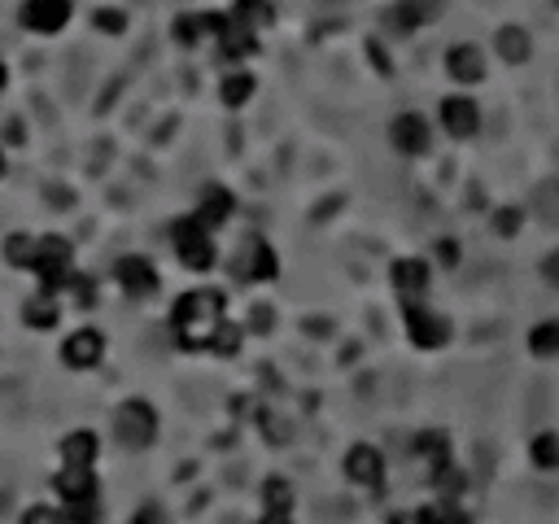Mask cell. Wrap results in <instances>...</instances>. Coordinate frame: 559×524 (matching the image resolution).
<instances>
[{
  "label": "cell",
  "mask_w": 559,
  "mask_h": 524,
  "mask_svg": "<svg viewBox=\"0 0 559 524\" xmlns=\"http://www.w3.org/2000/svg\"><path fill=\"white\" fill-rule=\"evenodd\" d=\"M223 293L219 289H197V293H184L171 311V328H175V341L184 350H210L214 345V332L223 328Z\"/></svg>",
  "instance_id": "1"
},
{
  "label": "cell",
  "mask_w": 559,
  "mask_h": 524,
  "mask_svg": "<svg viewBox=\"0 0 559 524\" xmlns=\"http://www.w3.org/2000/svg\"><path fill=\"white\" fill-rule=\"evenodd\" d=\"M31 271L40 276V293H57L62 284H70V241H62V236H44V241H35Z\"/></svg>",
  "instance_id": "2"
},
{
  "label": "cell",
  "mask_w": 559,
  "mask_h": 524,
  "mask_svg": "<svg viewBox=\"0 0 559 524\" xmlns=\"http://www.w3.org/2000/svg\"><path fill=\"white\" fill-rule=\"evenodd\" d=\"M114 433H118V442H123L127 450H145L153 442V433H158V411L149 407V402H123L114 415Z\"/></svg>",
  "instance_id": "3"
},
{
  "label": "cell",
  "mask_w": 559,
  "mask_h": 524,
  "mask_svg": "<svg viewBox=\"0 0 559 524\" xmlns=\"http://www.w3.org/2000/svg\"><path fill=\"white\" fill-rule=\"evenodd\" d=\"M175 254H180L184 267L193 271H210L214 267V245H210V232L201 228L197 219H180L175 223Z\"/></svg>",
  "instance_id": "4"
},
{
  "label": "cell",
  "mask_w": 559,
  "mask_h": 524,
  "mask_svg": "<svg viewBox=\"0 0 559 524\" xmlns=\"http://www.w3.org/2000/svg\"><path fill=\"white\" fill-rule=\"evenodd\" d=\"M402 319H407V332H411V341L420 345V350H437V345L450 341V324L442 315L424 311L415 297H402Z\"/></svg>",
  "instance_id": "5"
},
{
  "label": "cell",
  "mask_w": 559,
  "mask_h": 524,
  "mask_svg": "<svg viewBox=\"0 0 559 524\" xmlns=\"http://www.w3.org/2000/svg\"><path fill=\"white\" fill-rule=\"evenodd\" d=\"M280 276V262H276V249L258 236H249L245 249L236 254V280H276Z\"/></svg>",
  "instance_id": "6"
},
{
  "label": "cell",
  "mask_w": 559,
  "mask_h": 524,
  "mask_svg": "<svg viewBox=\"0 0 559 524\" xmlns=\"http://www.w3.org/2000/svg\"><path fill=\"white\" fill-rule=\"evenodd\" d=\"M66 18H70V0H27L22 5V27L40 31V35L62 31Z\"/></svg>",
  "instance_id": "7"
},
{
  "label": "cell",
  "mask_w": 559,
  "mask_h": 524,
  "mask_svg": "<svg viewBox=\"0 0 559 524\" xmlns=\"http://www.w3.org/2000/svg\"><path fill=\"white\" fill-rule=\"evenodd\" d=\"M346 476L354 485L380 490V481H385V459H380V450L376 446H354L346 455Z\"/></svg>",
  "instance_id": "8"
},
{
  "label": "cell",
  "mask_w": 559,
  "mask_h": 524,
  "mask_svg": "<svg viewBox=\"0 0 559 524\" xmlns=\"http://www.w3.org/2000/svg\"><path fill=\"white\" fill-rule=\"evenodd\" d=\"M101 354H105V337L97 328H83V332H75L66 345H62V359L70 363V367H97L101 363Z\"/></svg>",
  "instance_id": "9"
},
{
  "label": "cell",
  "mask_w": 559,
  "mask_h": 524,
  "mask_svg": "<svg viewBox=\"0 0 559 524\" xmlns=\"http://www.w3.org/2000/svg\"><path fill=\"white\" fill-rule=\"evenodd\" d=\"M214 35H219V44H223V53H228V57H249V53H258L254 31H249L245 22H236L232 14H228V18L214 14Z\"/></svg>",
  "instance_id": "10"
},
{
  "label": "cell",
  "mask_w": 559,
  "mask_h": 524,
  "mask_svg": "<svg viewBox=\"0 0 559 524\" xmlns=\"http://www.w3.org/2000/svg\"><path fill=\"white\" fill-rule=\"evenodd\" d=\"M442 123L450 136H477V127H481V110H477V101H468V97H446L442 101Z\"/></svg>",
  "instance_id": "11"
},
{
  "label": "cell",
  "mask_w": 559,
  "mask_h": 524,
  "mask_svg": "<svg viewBox=\"0 0 559 524\" xmlns=\"http://www.w3.org/2000/svg\"><path fill=\"white\" fill-rule=\"evenodd\" d=\"M118 284L127 289V297H149L158 289V271L145 258H123L118 262Z\"/></svg>",
  "instance_id": "12"
},
{
  "label": "cell",
  "mask_w": 559,
  "mask_h": 524,
  "mask_svg": "<svg viewBox=\"0 0 559 524\" xmlns=\"http://www.w3.org/2000/svg\"><path fill=\"white\" fill-rule=\"evenodd\" d=\"M446 70H450V79H459V83H481L485 79V57L477 44H455V49L446 53Z\"/></svg>",
  "instance_id": "13"
},
{
  "label": "cell",
  "mask_w": 559,
  "mask_h": 524,
  "mask_svg": "<svg viewBox=\"0 0 559 524\" xmlns=\"http://www.w3.org/2000/svg\"><path fill=\"white\" fill-rule=\"evenodd\" d=\"M389 136H394V145L402 153H411V158H415V153H428V140H433V136H428V123L420 114H398Z\"/></svg>",
  "instance_id": "14"
},
{
  "label": "cell",
  "mask_w": 559,
  "mask_h": 524,
  "mask_svg": "<svg viewBox=\"0 0 559 524\" xmlns=\"http://www.w3.org/2000/svg\"><path fill=\"white\" fill-rule=\"evenodd\" d=\"M228 214H232V193L228 188H206V193H201V206H197V214L193 219L201 223V228H219V223H228Z\"/></svg>",
  "instance_id": "15"
},
{
  "label": "cell",
  "mask_w": 559,
  "mask_h": 524,
  "mask_svg": "<svg viewBox=\"0 0 559 524\" xmlns=\"http://www.w3.org/2000/svg\"><path fill=\"white\" fill-rule=\"evenodd\" d=\"M57 494L66 498V503H79V498H97V472L92 468H70L57 472Z\"/></svg>",
  "instance_id": "16"
},
{
  "label": "cell",
  "mask_w": 559,
  "mask_h": 524,
  "mask_svg": "<svg viewBox=\"0 0 559 524\" xmlns=\"http://www.w3.org/2000/svg\"><path fill=\"white\" fill-rule=\"evenodd\" d=\"M97 450H101V442H97V433H88V428L62 437V459L70 463V468H92V463H97Z\"/></svg>",
  "instance_id": "17"
},
{
  "label": "cell",
  "mask_w": 559,
  "mask_h": 524,
  "mask_svg": "<svg viewBox=\"0 0 559 524\" xmlns=\"http://www.w3.org/2000/svg\"><path fill=\"white\" fill-rule=\"evenodd\" d=\"M394 289L402 297H420L428 289V262H420V258H398L394 262Z\"/></svg>",
  "instance_id": "18"
},
{
  "label": "cell",
  "mask_w": 559,
  "mask_h": 524,
  "mask_svg": "<svg viewBox=\"0 0 559 524\" xmlns=\"http://www.w3.org/2000/svg\"><path fill=\"white\" fill-rule=\"evenodd\" d=\"M437 9H442V0H398L389 18H394L402 31H411V27H424V22H433Z\"/></svg>",
  "instance_id": "19"
},
{
  "label": "cell",
  "mask_w": 559,
  "mask_h": 524,
  "mask_svg": "<svg viewBox=\"0 0 559 524\" xmlns=\"http://www.w3.org/2000/svg\"><path fill=\"white\" fill-rule=\"evenodd\" d=\"M389 524H468V516L450 503H437V507H415L411 516H394Z\"/></svg>",
  "instance_id": "20"
},
{
  "label": "cell",
  "mask_w": 559,
  "mask_h": 524,
  "mask_svg": "<svg viewBox=\"0 0 559 524\" xmlns=\"http://www.w3.org/2000/svg\"><path fill=\"white\" fill-rule=\"evenodd\" d=\"M22 319L31 328H57V297L53 293H35L27 306H22Z\"/></svg>",
  "instance_id": "21"
},
{
  "label": "cell",
  "mask_w": 559,
  "mask_h": 524,
  "mask_svg": "<svg viewBox=\"0 0 559 524\" xmlns=\"http://www.w3.org/2000/svg\"><path fill=\"white\" fill-rule=\"evenodd\" d=\"M494 49L507 57V62H525L529 57V35L520 31V27H498L494 35Z\"/></svg>",
  "instance_id": "22"
},
{
  "label": "cell",
  "mask_w": 559,
  "mask_h": 524,
  "mask_svg": "<svg viewBox=\"0 0 559 524\" xmlns=\"http://www.w3.org/2000/svg\"><path fill=\"white\" fill-rule=\"evenodd\" d=\"M206 31H214V14H184L175 22V40L180 44H197Z\"/></svg>",
  "instance_id": "23"
},
{
  "label": "cell",
  "mask_w": 559,
  "mask_h": 524,
  "mask_svg": "<svg viewBox=\"0 0 559 524\" xmlns=\"http://www.w3.org/2000/svg\"><path fill=\"white\" fill-rule=\"evenodd\" d=\"M529 350L533 354H559V319H546V324H538L529 332Z\"/></svg>",
  "instance_id": "24"
},
{
  "label": "cell",
  "mask_w": 559,
  "mask_h": 524,
  "mask_svg": "<svg viewBox=\"0 0 559 524\" xmlns=\"http://www.w3.org/2000/svg\"><path fill=\"white\" fill-rule=\"evenodd\" d=\"M415 446H420V455L433 459V472L450 463V442H446V433H420V442H415Z\"/></svg>",
  "instance_id": "25"
},
{
  "label": "cell",
  "mask_w": 559,
  "mask_h": 524,
  "mask_svg": "<svg viewBox=\"0 0 559 524\" xmlns=\"http://www.w3.org/2000/svg\"><path fill=\"white\" fill-rule=\"evenodd\" d=\"M249 97H254V75H228L223 79V105H245Z\"/></svg>",
  "instance_id": "26"
},
{
  "label": "cell",
  "mask_w": 559,
  "mask_h": 524,
  "mask_svg": "<svg viewBox=\"0 0 559 524\" xmlns=\"http://www.w3.org/2000/svg\"><path fill=\"white\" fill-rule=\"evenodd\" d=\"M529 455H533V463H538V468H546V472L559 468V437H555V433L533 437V450H529Z\"/></svg>",
  "instance_id": "27"
},
{
  "label": "cell",
  "mask_w": 559,
  "mask_h": 524,
  "mask_svg": "<svg viewBox=\"0 0 559 524\" xmlns=\"http://www.w3.org/2000/svg\"><path fill=\"white\" fill-rule=\"evenodd\" d=\"M232 18L245 22V27L254 31V27H263V22H271V5L267 0H241V5L232 9Z\"/></svg>",
  "instance_id": "28"
},
{
  "label": "cell",
  "mask_w": 559,
  "mask_h": 524,
  "mask_svg": "<svg viewBox=\"0 0 559 524\" xmlns=\"http://www.w3.org/2000/svg\"><path fill=\"white\" fill-rule=\"evenodd\" d=\"M263 503H267V511H289V507H293V490H289V481L271 476V481L263 485Z\"/></svg>",
  "instance_id": "29"
},
{
  "label": "cell",
  "mask_w": 559,
  "mask_h": 524,
  "mask_svg": "<svg viewBox=\"0 0 559 524\" xmlns=\"http://www.w3.org/2000/svg\"><path fill=\"white\" fill-rule=\"evenodd\" d=\"M5 258L14 262V267H27V271H31V262H35V241H31V236H9V241H5Z\"/></svg>",
  "instance_id": "30"
},
{
  "label": "cell",
  "mask_w": 559,
  "mask_h": 524,
  "mask_svg": "<svg viewBox=\"0 0 559 524\" xmlns=\"http://www.w3.org/2000/svg\"><path fill=\"white\" fill-rule=\"evenodd\" d=\"M66 524H101L97 498H79V503H66Z\"/></svg>",
  "instance_id": "31"
},
{
  "label": "cell",
  "mask_w": 559,
  "mask_h": 524,
  "mask_svg": "<svg viewBox=\"0 0 559 524\" xmlns=\"http://www.w3.org/2000/svg\"><path fill=\"white\" fill-rule=\"evenodd\" d=\"M214 354H223V359H232L236 350H241V328L236 324H223L219 332H214V345H210Z\"/></svg>",
  "instance_id": "32"
},
{
  "label": "cell",
  "mask_w": 559,
  "mask_h": 524,
  "mask_svg": "<svg viewBox=\"0 0 559 524\" xmlns=\"http://www.w3.org/2000/svg\"><path fill=\"white\" fill-rule=\"evenodd\" d=\"M70 293H75L79 306H92V302H97V284H92L88 276H70Z\"/></svg>",
  "instance_id": "33"
},
{
  "label": "cell",
  "mask_w": 559,
  "mask_h": 524,
  "mask_svg": "<svg viewBox=\"0 0 559 524\" xmlns=\"http://www.w3.org/2000/svg\"><path fill=\"white\" fill-rule=\"evenodd\" d=\"M22 524H66V511H57V507H31L27 516H22Z\"/></svg>",
  "instance_id": "34"
},
{
  "label": "cell",
  "mask_w": 559,
  "mask_h": 524,
  "mask_svg": "<svg viewBox=\"0 0 559 524\" xmlns=\"http://www.w3.org/2000/svg\"><path fill=\"white\" fill-rule=\"evenodd\" d=\"M92 22H97L101 31H110V35H118V31H127V18L118 14V9H97V18H92Z\"/></svg>",
  "instance_id": "35"
},
{
  "label": "cell",
  "mask_w": 559,
  "mask_h": 524,
  "mask_svg": "<svg viewBox=\"0 0 559 524\" xmlns=\"http://www.w3.org/2000/svg\"><path fill=\"white\" fill-rule=\"evenodd\" d=\"M494 228L503 232V236H516L520 232V210H498L494 214Z\"/></svg>",
  "instance_id": "36"
},
{
  "label": "cell",
  "mask_w": 559,
  "mask_h": 524,
  "mask_svg": "<svg viewBox=\"0 0 559 524\" xmlns=\"http://www.w3.org/2000/svg\"><path fill=\"white\" fill-rule=\"evenodd\" d=\"M542 276H546V284H551V289H559V249H551V254H546Z\"/></svg>",
  "instance_id": "37"
},
{
  "label": "cell",
  "mask_w": 559,
  "mask_h": 524,
  "mask_svg": "<svg viewBox=\"0 0 559 524\" xmlns=\"http://www.w3.org/2000/svg\"><path fill=\"white\" fill-rule=\"evenodd\" d=\"M136 524H162V511H158V507H140Z\"/></svg>",
  "instance_id": "38"
},
{
  "label": "cell",
  "mask_w": 559,
  "mask_h": 524,
  "mask_svg": "<svg viewBox=\"0 0 559 524\" xmlns=\"http://www.w3.org/2000/svg\"><path fill=\"white\" fill-rule=\"evenodd\" d=\"M258 524H293V520H289V511H267Z\"/></svg>",
  "instance_id": "39"
},
{
  "label": "cell",
  "mask_w": 559,
  "mask_h": 524,
  "mask_svg": "<svg viewBox=\"0 0 559 524\" xmlns=\"http://www.w3.org/2000/svg\"><path fill=\"white\" fill-rule=\"evenodd\" d=\"M254 328H271V311H267V306H258V311H254Z\"/></svg>",
  "instance_id": "40"
},
{
  "label": "cell",
  "mask_w": 559,
  "mask_h": 524,
  "mask_svg": "<svg viewBox=\"0 0 559 524\" xmlns=\"http://www.w3.org/2000/svg\"><path fill=\"white\" fill-rule=\"evenodd\" d=\"M0 88H5V62H0Z\"/></svg>",
  "instance_id": "41"
},
{
  "label": "cell",
  "mask_w": 559,
  "mask_h": 524,
  "mask_svg": "<svg viewBox=\"0 0 559 524\" xmlns=\"http://www.w3.org/2000/svg\"><path fill=\"white\" fill-rule=\"evenodd\" d=\"M0 175H5V153H0Z\"/></svg>",
  "instance_id": "42"
}]
</instances>
